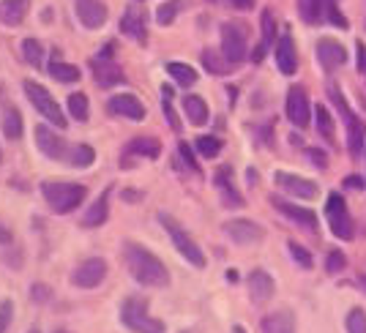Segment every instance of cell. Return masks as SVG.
I'll return each mask as SVG.
<instances>
[{"label": "cell", "instance_id": "obj_31", "mask_svg": "<svg viewBox=\"0 0 366 333\" xmlns=\"http://www.w3.org/2000/svg\"><path fill=\"white\" fill-rule=\"evenodd\" d=\"M3 134H6V139H11V142L22 136V112L16 106H9L6 115H3Z\"/></svg>", "mask_w": 366, "mask_h": 333}, {"label": "cell", "instance_id": "obj_2", "mask_svg": "<svg viewBox=\"0 0 366 333\" xmlns=\"http://www.w3.org/2000/svg\"><path fill=\"white\" fill-rule=\"evenodd\" d=\"M41 194H44L46 205L55 213H71L82 205V199L88 197V189L82 183L44 181L41 183Z\"/></svg>", "mask_w": 366, "mask_h": 333}, {"label": "cell", "instance_id": "obj_37", "mask_svg": "<svg viewBox=\"0 0 366 333\" xmlns=\"http://www.w3.org/2000/svg\"><path fill=\"white\" fill-rule=\"evenodd\" d=\"M202 66H205L211 74H227L229 69H232L227 63V58H219V52H214V49H205V52H202Z\"/></svg>", "mask_w": 366, "mask_h": 333}, {"label": "cell", "instance_id": "obj_33", "mask_svg": "<svg viewBox=\"0 0 366 333\" xmlns=\"http://www.w3.org/2000/svg\"><path fill=\"white\" fill-rule=\"evenodd\" d=\"M71 166L76 169H85V166H91L96 161V151H93L91 145H74L71 151H69V159H66Z\"/></svg>", "mask_w": 366, "mask_h": 333}, {"label": "cell", "instance_id": "obj_24", "mask_svg": "<svg viewBox=\"0 0 366 333\" xmlns=\"http://www.w3.org/2000/svg\"><path fill=\"white\" fill-rule=\"evenodd\" d=\"M109 194H112V189H104L102 192V197L93 202L91 208L85 211V216H82V227H102L104 222H107V216H109Z\"/></svg>", "mask_w": 366, "mask_h": 333}, {"label": "cell", "instance_id": "obj_39", "mask_svg": "<svg viewBox=\"0 0 366 333\" xmlns=\"http://www.w3.org/2000/svg\"><path fill=\"white\" fill-rule=\"evenodd\" d=\"M162 109H164V118H167L169 129H172V131H181V121H178L175 106H172V88H169V85L162 88Z\"/></svg>", "mask_w": 366, "mask_h": 333}, {"label": "cell", "instance_id": "obj_23", "mask_svg": "<svg viewBox=\"0 0 366 333\" xmlns=\"http://www.w3.org/2000/svg\"><path fill=\"white\" fill-rule=\"evenodd\" d=\"M274 44H276V22H274V14L265 9V11H262V39H259V44L252 49V61L259 63L268 55V49Z\"/></svg>", "mask_w": 366, "mask_h": 333}, {"label": "cell", "instance_id": "obj_57", "mask_svg": "<svg viewBox=\"0 0 366 333\" xmlns=\"http://www.w3.org/2000/svg\"><path fill=\"white\" fill-rule=\"evenodd\" d=\"M28 333H39V328H33V331H28Z\"/></svg>", "mask_w": 366, "mask_h": 333}, {"label": "cell", "instance_id": "obj_20", "mask_svg": "<svg viewBox=\"0 0 366 333\" xmlns=\"http://www.w3.org/2000/svg\"><path fill=\"white\" fill-rule=\"evenodd\" d=\"M317 61L325 71H336L339 66H345L347 61V52H345V46L334 41V39H322L320 44H317Z\"/></svg>", "mask_w": 366, "mask_h": 333}, {"label": "cell", "instance_id": "obj_47", "mask_svg": "<svg viewBox=\"0 0 366 333\" xmlns=\"http://www.w3.org/2000/svg\"><path fill=\"white\" fill-rule=\"evenodd\" d=\"M31 295H33V301L46 303L49 298H52V289L44 287V284H33V287H31Z\"/></svg>", "mask_w": 366, "mask_h": 333}, {"label": "cell", "instance_id": "obj_44", "mask_svg": "<svg viewBox=\"0 0 366 333\" xmlns=\"http://www.w3.org/2000/svg\"><path fill=\"white\" fill-rule=\"evenodd\" d=\"M325 14H328V22H331V25H336V28H347V25H350L345 16L339 14L336 0H325Z\"/></svg>", "mask_w": 366, "mask_h": 333}, {"label": "cell", "instance_id": "obj_5", "mask_svg": "<svg viewBox=\"0 0 366 333\" xmlns=\"http://www.w3.org/2000/svg\"><path fill=\"white\" fill-rule=\"evenodd\" d=\"M25 96H28V101H31L41 115H44L46 121L52 123L55 129H66L69 123H66V115H63V109L58 106L55 101V96L46 91L44 85H39V82H33V79H25Z\"/></svg>", "mask_w": 366, "mask_h": 333}, {"label": "cell", "instance_id": "obj_18", "mask_svg": "<svg viewBox=\"0 0 366 333\" xmlns=\"http://www.w3.org/2000/svg\"><path fill=\"white\" fill-rule=\"evenodd\" d=\"M274 292H276V284H274V276H271V273L262 271V268L249 273V295H252V301L268 303L271 298H274Z\"/></svg>", "mask_w": 366, "mask_h": 333}, {"label": "cell", "instance_id": "obj_3", "mask_svg": "<svg viewBox=\"0 0 366 333\" xmlns=\"http://www.w3.org/2000/svg\"><path fill=\"white\" fill-rule=\"evenodd\" d=\"M159 224L167 229V235L172 238V243H175L178 254H181L189 265H194V268H205V254H202V249L194 243V238L186 232V227H183L178 219H172L169 213L162 211L159 213Z\"/></svg>", "mask_w": 366, "mask_h": 333}, {"label": "cell", "instance_id": "obj_7", "mask_svg": "<svg viewBox=\"0 0 366 333\" xmlns=\"http://www.w3.org/2000/svg\"><path fill=\"white\" fill-rule=\"evenodd\" d=\"M325 216H328V227L336 238L342 241H352L355 235V224H352V216L347 211V202L342 199V194H331L325 202Z\"/></svg>", "mask_w": 366, "mask_h": 333}, {"label": "cell", "instance_id": "obj_1", "mask_svg": "<svg viewBox=\"0 0 366 333\" xmlns=\"http://www.w3.org/2000/svg\"><path fill=\"white\" fill-rule=\"evenodd\" d=\"M123 257H126V268L134 276L137 284H145V287H167L169 284L167 265L156 257L151 249L129 241L123 243Z\"/></svg>", "mask_w": 366, "mask_h": 333}, {"label": "cell", "instance_id": "obj_26", "mask_svg": "<svg viewBox=\"0 0 366 333\" xmlns=\"http://www.w3.org/2000/svg\"><path fill=\"white\" fill-rule=\"evenodd\" d=\"M262 333H295V319L290 309L274 312L262 319Z\"/></svg>", "mask_w": 366, "mask_h": 333}, {"label": "cell", "instance_id": "obj_40", "mask_svg": "<svg viewBox=\"0 0 366 333\" xmlns=\"http://www.w3.org/2000/svg\"><path fill=\"white\" fill-rule=\"evenodd\" d=\"M181 11V0H167V3H162L159 6V11H156V22L159 25H172L175 22V16Z\"/></svg>", "mask_w": 366, "mask_h": 333}, {"label": "cell", "instance_id": "obj_9", "mask_svg": "<svg viewBox=\"0 0 366 333\" xmlns=\"http://www.w3.org/2000/svg\"><path fill=\"white\" fill-rule=\"evenodd\" d=\"M104 279H107V262L102 257H91L85 259V262H79L74 268V273H71V284L79 289L99 287Z\"/></svg>", "mask_w": 366, "mask_h": 333}, {"label": "cell", "instance_id": "obj_13", "mask_svg": "<svg viewBox=\"0 0 366 333\" xmlns=\"http://www.w3.org/2000/svg\"><path fill=\"white\" fill-rule=\"evenodd\" d=\"M287 118L290 123H295L298 129H306L309 126V118H312V106H309V96L301 85H292L287 91Z\"/></svg>", "mask_w": 366, "mask_h": 333}, {"label": "cell", "instance_id": "obj_29", "mask_svg": "<svg viewBox=\"0 0 366 333\" xmlns=\"http://www.w3.org/2000/svg\"><path fill=\"white\" fill-rule=\"evenodd\" d=\"M49 74L55 76L63 85H71V82H79V69L71 66V63L58 61V49L52 52V63H49Z\"/></svg>", "mask_w": 366, "mask_h": 333}, {"label": "cell", "instance_id": "obj_17", "mask_svg": "<svg viewBox=\"0 0 366 333\" xmlns=\"http://www.w3.org/2000/svg\"><path fill=\"white\" fill-rule=\"evenodd\" d=\"M121 33L123 36H132L134 41L145 44L148 41V22H145V14L139 11L137 6H129L121 16Z\"/></svg>", "mask_w": 366, "mask_h": 333}, {"label": "cell", "instance_id": "obj_55", "mask_svg": "<svg viewBox=\"0 0 366 333\" xmlns=\"http://www.w3.org/2000/svg\"><path fill=\"white\" fill-rule=\"evenodd\" d=\"M232 333H246V331L241 328V325H235V328H232Z\"/></svg>", "mask_w": 366, "mask_h": 333}, {"label": "cell", "instance_id": "obj_36", "mask_svg": "<svg viewBox=\"0 0 366 333\" xmlns=\"http://www.w3.org/2000/svg\"><path fill=\"white\" fill-rule=\"evenodd\" d=\"M298 11L304 16V22L315 25V22H320L322 11H325V0H298Z\"/></svg>", "mask_w": 366, "mask_h": 333}, {"label": "cell", "instance_id": "obj_58", "mask_svg": "<svg viewBox=\"0 0 366 333\" xmlns=\"http://www.w3.org/2000/svg\"><path fill=\"white\" fill-rule=\"evenodd\" d=\"M55 333H69V331H55Z\"/></svg>", "mask_w": 366, "mask_h": 333}, {"label": "cell", "instance_id": "obj_22", "mask_svg": "<svg viewBox=\"0 0 366 333\" xmlns=\"http://www.w3.org/2000/svg\"><path fill=\"white\" fill-rule=\"evenodd\" d=\"M28 9H31V0H0V22L9 28H16L25 22Z\"/></svg>", "mask_w": 366, "mask_h": 333}, {"label": "cell", "instance_id": "obj_34", "mask_svg": "<svg viewBox=\"0 0 366 333\" xmlns=\"http://www.w3.org/2000/svg\"><path fill=\"white\" fill-rule=\"evenodd\" d=\"M22 58H25V63L33 66V69H41V66H44V46L39 44L36 39H25V41H22Z\"/></svg>", "mask_w": 366, "mask_h": 333}, {"label": "cell", "instance_id": "obj_43", "mask_svg": "<svg viewBox=\"0 0 366 333\" xmlns=\"http://www.w3.org/2000/svg\"><path fill=\"white\" fill-rule=\"evenodd\" d=\"M345 265H347V257H345L339 249L328 252V257H325V271H328V273H342V271H345Z\"/></svg>", "mask_w": 366, "mask_h": 333}, {"label": "cell", "instance_id": "obj_28", "mask_svg": "<svg viewBox=\"0 0 366 333\" xmlns=\"http://www.w3.org/2000/svg\"><path fill=\"white\" fill-rule=\"evenodd\" d=\"M232 169L229 166H222L219 172H216V186H219V192H222V199L227 202V205H244V197L238 194V189L232 186Z\"/></svg>", "mask_w": 366, "mask_h": 333}, {"label": "cell", "instance_id": "obj_15", "mask_svg": "<svg viewBox=\"0 0 366 333\" xmlns=\"http://www.w3.org/2000/svg\"><path fill=\"white\" fill-rule=\"evenodd\" d=\"M74 11H76V19L85 25V28H102L104 22H107V6L102 3V0H76L74 3Z\"/></svg>", "mask_w": 366, "mask_h": 333}, {"label": "cell", "instance_id": "obj_6", "mask_svg": "<svg viewBox=\"0 0 366 333\" xmlns=\"http://www.w3.org/2000/svg\"><path fill=\"white\" fill-rule=\"evenodd\" d=\"M331 99H334L336 109H339V112L345 115V121H347V145H350L352 159H358V156L366 151V123L361 121V118H355V115H352L347 99L339 93L336 85H331Z\"/></svg>", "mask_w": 366, "mask_h": 333}, {"label": "cell", "instance_id": "obj_46", "mask_svg": "<svg viewBox=\"0 0 366 333\" xmlns=\"http://www.w3.org/2000/svg\"><path fill=\"white\" fill-rule=\"evenodd\" d=\"M178 153H181V159L186 161V166H189L192 172H199V166H197V161H194V153H192V148H189V142H181V145H178Z\"/></svg>", "mask_w": 366, "mask_h": 333}, {"label": "cell", "instance_id": "obj_54", "mask_svg": "<svg viewBox=\"0 0 366 333\" xmlns=\"http://www.w3.org/2000/svg\"><path fill=\"white\" fill-rule=\"evenodd\" d=\"M227 282L229 284H235V282H238V271H227Z\"/></svg>", "mask_w": 366, "mask_h": 333}, {"label": "cell", "instance_id": "obj_38", "mask_svg": "<svg viewBox=\"0 0 366 333\" xmlns=\"http://www.w3.org/2000/svg\"><path fill=\"white\" fill-rule=\"evenodd\" d=\"M194 148H197L199 156H205V159H216L219 153H222V139L219 136H197V142H194Z\"/></svg>", "mask_w": 366, "mask_h": 333}, {"label": "cell", "instance_id": "obj_45", "mask_svg": "<svg viewBox=\"0 0 366 333\" xmlns=\"http://www.w3.org/2000/svg\"><path fill=\"white\" fill-rule=\"evenodd\" d=\"M11 319H14V306H11V301H3L0 303V333H6Z\"/></svg>", "mask_w": 366, "mask_h": 333}, {"label": "cell", "instance_id": "obj_32", "mask_svg": "<svg viewBox=\"0 0 366 333\" xmlns=\"http://www.w3.org/2000/svg\"><path fill=\"white\" fill-rule=\"evenodd\" d=\"M315 121H317V131H320L322 139H325V142H334L336 139L334 118H331V112L322 104H317V109H315Z\"/></svg>", "mask_w": 366, "mask_h": 333}, {"label": "cell", "instance_id": "obj_25", "mask_svg": "<svg viewBox=\"0 0 366 333\" xmlns=\"http://www.w3.org/2000/svg\"><path fill=\"white\" fill-rule=\"evenodd\" d=\"M162 153V142L159 139H153V136H137V139H132L129 145H126V159H121V164L126 166V161L132 159V156H139V159H156Z\"/></svg>", "mask_w": 366, "mask_h": 333}, {"label": "cell", "instance_id": "obj_8", "mask_svg": "<svg viewBox=\"0 0 366 333\" xmlns=\"http://www.w3.org/2000/svg\"><path fill=\"white\" fill-rule=\"evenodd\" d=\"M222 55L229 66H238L246 58V28L241 22H224L222 25Z\"/></svg>", "mask_w": 366, "mask_h": 333}, {"label": "cell", "instance_id": "obj_42", "mask_svg": "<svg viewBox=\"0 0 366 333\" xmlns=\"http://www.w3.org/2000/svg\"><path fill=\"white\" fill-rule=\"evenodd\" d=\"M287 246H290L292 259H295V262H298L301 268H312V265H315V259H312V254L306 252V249H304V246H301V243L290 241V243H287Z\"/></svg>", "mask_w": 366, "mask_h": 333}, {"label": "cell", "instance_id": "obj_41", "mask_svg": "<svg viewBox=\"0 0 366 333\" xmlns=\"http://www.w3.org/2000/svg\"><path fill=\"white\" fill-rule=\"evenodd\" d=\"M345 325H347V333H366V312L364 309H350Z\"/></svg>", "mask_w": 366, "mask_h": 333}, {"label": "cell", "instance_id": "obj_14", "mask_svg": "<svg viewBox=\"0 0 366 333\" xmlns=\"http://www.w3.org/2000/svg\"><path fill=\"white\" fill-rule=\"evenodd\" d=\"M274 181L282 192H287L292 197H298V199L317 197V183L309 181V178H298V175H290V172H276Z\"/></svg>", "mask_w": 366, "mask_h": 333}, {"label": "cell", "instance_id": "obj_21", "mask_svg": "<svg viewBox=\"0 0 366 333\" xmlns=\"http://www.w3.org/2000/svg\"><path fill=\"white\" fill-rule=\"evenodd\" d=\"M109 112L112 115H123L132 121H142L145 118V106L134 93H123V96H112L109 99Z\"/></svg>", "mask_w": 366, "mask_h": 333}, {"label": "cell", "instance_id": "obj_27", "mask_svg": "<svg viewBox=\"0 0 366 333\" xmlns=\"http://www.w3.org/2000/svg\"><path fill=\"white\" fill-rule=\"evenodd\" d=\"M183 112L189 115V123H192V126H202V123L208 121V104H205L202 96H194V93H186V99H183Z\"/></svg>", "mask_w": 366, "mask_h": 333}, {"label": "cell", "instance_id": "obj_10", "mask_svg": "<svg viewBox=\"0 0 366 333\" xmlns=\"http://www.w3.org/2000/svg\"><path fill=\"white\" fill-rule=\"evenodd\" d=\"M36 145H39V151L44 153L46 159H58V161L69 159V142L55 129L44 126V123L36 126Z\"/></svg>", "mask_w": 366, "mask_h": 333}, {"label": "cell", "instance_id": "obj_11", "mask_svg": "<svg viewBox=\"0 0 366 333\" xmlns=\"http://www.w3.org/2000/svg\"><path fill=\"white\" fill-rule=\"evenodd\" d=\"M222 229L227 232V238L232 243H241V246H249V243H259L265 238V229L249 222V219H229L222 224Z\"/></svg>", "mask_w": 366, "mask_h": 333}, {"label": "cell", "instance_id": "obj_35", "mask_svg": "<svg viewBox=\"0 0 366 333\" xmlns=\"http://www.w3.org/2000/svg\"><path fill=\"white\" fill-rule=\"evenodd\" d=\"M69 112H71V118L79 123H85L91 118V106H88V96L85 93H71L69 96Z\"/></svg>", "mask_w": 366, "mask_h": 333}, {"label": "cell", "instance_id": "obj_30", "mask_svg": "<svg viewBox=\"0 0 366 333\" xmlns=\"http://www.w3.org/2000/svg\"><path fill=\"white\" fill-rule=\"evenodd\" d=\"M167 74L181 85V88H192L197 82V69H192L189 63H167Z\"/></svg>", "mask_w": 366, "mask_h": 333}, {"label": "cell", "instance_id": "obj_19", "mask_svg": "<svg viewBox=\"0 0 366 333\" xmlns=\"http://www.w3.org/2000/svg\"><path fill=\"white\" fill-rule=\"evenodd\" d=\"M93 76H96V82H99V88H115V85H121L123 79V69L118 66L115 61H107V58H93Z\"/></svg>", "mask_w": 366, "mask_h": 333}, {"label": "cell", "instance_id": "obj_53", "mask_svg": "<svg viewBox=\"0 0 366 333\" xmlns=\"http://www.w3.org/2000/svg\"><path fill=\"white\" fill-rule=\"evenodd\" d=\"M123 197L129 199V202H137V199H139V192H123Z\"/></svg>", "mask_w": 366, "mask_h": 333}, {"label": "cell", "instance_id": "obj_12", "mask_svg": "<svg viewBox=\"0 0 366 333\" xmlns=\"http://www.w3.org/2000/svg\"><path fill=\"white\" fill-rule=\"evenodd\" d=\"M271 205H274L276 211L282 213L285 219H290V222H295L298 227L309 229V232H317V216H315V211H309V208H301V205H295V202H287V199L282 197H271Z\"/></svg>", "mask_w": 366, "mask_h": 333}, {"label": "cell", "instance_id": "obj_49", "mask_svg": "<svg viewBox=\"0 0 366 333\" xmlns=\"http://www.w3.org/2000/svg\"><path fill=\"white\" fill-rule=\"evenodd\" d=\"M355 58H358V71L366 74V44L364 41H358V44H355Z\"/></svg>", "mask_w": 366, "mask_h": 333}, {"label": "cell", "instance_id": "obj_51", "mask_svg": "<svg viewBox=\"0 0 366 333\" xmlns=\"http://www.w3.org/2000/svg\"><path fill=\"white\" fill-rule=\"evenodd\" d=\"M11 241H14V232H11V229L0 222V243H11Z\"/></svg>", "mask_w": 366, "mask_h": 333}, {"label": "cell", "instance_id": "obj_16", "mask_svg": "<svg viewBox=\"0 0 366 333\" xmlns=\"http://www.w3.org/2000/svg\"><path fill=\"white\" fill-rule=\"evenodd\" d=\"M276 66L285 76H292L295 69H298V52H295V41L287 31L279 36L276 41Z\"/></svg>", "mask_w": 366, "mask_h": 333}, {"label": "cell", "instance_id": "obj_4", "mask_svg": "<svg viewBox=\"0 0 366 333\" xmlns=\"http://www.w3.org/2000/svg\"><path fill=\"white\" fill-rule=\"evenodd\" d=\"M121 322L134 333H162L164 331V322L162 319L151 317L148 312V301L139 298V295H132L126 298L121 306Z\"/></svg>", "mask_w": 366, "mask_h": 333}, {"label": "cell", "instance_id": "obj_50", "mask_svg": "<svg viewBox=\"0 0 366 333\" xmlns=\"http://www.w3.org/2000/svg\"><path fill=\"white\" fill-rule=\"evenodd\" d=\"M342 186H345V189H366V181L364 178H358V175H350V178L342 181Z\"/></svg>", "mask_w": 366, "mask_h": 333}, {"label": "cell", "instance_id": "obj_56", "mask_svg": "<svg viewBox=\"0 0 366 333\" xmlns=\"http://www.w3.org/2000/svg\"><path fill=\"white\" fill-rule=\"evenodd\" d=\"M361 284H364V287H366V276H361Z\"/></svg>", "mask_w": 366, "mask_h": 333}, {"label": "cell", "instance_id": "obj_52", "mask_svg": "<svg viewBox=\"0 0 366 333\" xmlns=\"http://www.w3.org/2000/svg\"><path fill=\"white\" fill-rule=\"evenodd\" d=\"M235 9H252L254 6V0H229Z\"/></svg>", "mask_w": 366, "mask_h": 333}, {"label": "cell", "instance_id": "obj_48", "mask_svg": "<svg viewBox=\"0 0 366 333\" xmlns=\"http://www.w3.org/2000/svg\"><path fill=\"white\" fill-rule=\"evenodd\" d=\"M309 159L317 164V169H325V166H328V156L322 151H317V148H309Z\"/></svg>", "mask_w": 366, "mask_h": 333}, {"label": "cell", "instance_id": "obj_59", "mask_svg": "<svg viewBox=\"0 0 366 333\" xmlns=\"http://www.w3.org/2000/svg\"><path fill=\"white\" fill-rule=\"evenodd\" d=\"M0 161H3V156H0Z\"/></svg>", "mask_w": 366, "mask_h": 333}]
</instances>
